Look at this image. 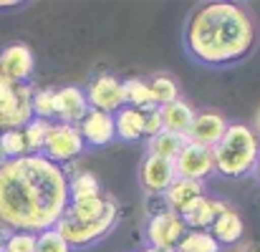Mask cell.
<instances>
[{
    "label": "cell",
    "instance_id": "2",
    "mask_svg": "<svg viewBox=\"0 0 260 252\" xmlns=\"http://www.w3.org/2000/svg\"><path fill=\"white\" fill-rule=\"evenodd\" d=\"M260 46L258 18L245 3H197L182 25V48L202 68H233Z\"/></svg>",
    "mask_w": 260,
    "mask_h": 252
},
{
    "label": "cell",
    "instance_id": "21",
    "mask_svg": "<svg viewBox=\"0 0 260 252\" xmlns=\"http://www.w3.org/2000/svg\"><path fill=\"white\" fill-rule=\"evenodd\" d=\"M99 194H104L101 179L93 171L81 169V171L69 174V199H86V197H99Z\"/></svg>",
    "mask_w": 260,
    "mask_h": 252
},
{
    "label": "cell",
    "instance_id": "4",
    "mask_svg": "<svg viewBox=\"0 0 260 252\" xmlns=\"http://www.w3.org/2000/svg\"><path fill=\"white\" fill-rule=\"evenodd\" d=\"M119 220H121V207H119V202L111 197L106 212H104L99 220L76 222V220H71V217L63 214V217L58 220V225H56V232L69 242L71 250H86V247L99 245L101 240H106V237L116 230Z\"/></svg>",
    "mask_w": 260,
    "mask_h": 252
},
{
    "label": "cell",
    "instance_id": "27",
    "mask_svg": "<svg viewBox=\"0 0 260 252\" xmlns=\"http://www.w3.org/2000/svg\"><path fill=\"white\" fill-rule=\"evenodd\" d=\"M48 129H51V121H43V119H36V116L20 129L28 154H41V149L46 144V136H48Z\"/></svg>",
    "mask_w": 260,
    "mask_h": 252
},
{
    "label": "cell",
    "instance_id": "34",
    "mask_svg": "<svg viewBox=\"0 0 260 252\" xmlns=\"http://www.w3.org/2000/svg\"><path fill=\"white\" fill-rule=\"evenodd\" d=\"M8 237H10V230H8L5 225H0V252L5 250V242H8Z\"/></svg>",
    "mask_w": 260,
    "mask_h": 252
},
{
    "label": "cell",
    "instance_id": "28",
    "mask_svg": "<svg viewBox=\"0 0 260 252\" xmlns=\"http://www.w3.org/2000/svg\"><path fill=\"white\" fill-rule=\"evenodd\" d=\"M0 152L3 157L10 162V159H20L28 154L25 149V139H23V131L20 129H8V131H0Z\"/></svg>",
    "mask_w": 260,
    "mask_h": 252
},
{
    "label": "cell",
    "instance_id": "14",
    "mask_svg": "<svg viewBox=\"0 0 260 252\" xmlns=\"http://www.w3.org/2000/svg\"><path fill=\"white\" fill-rule=\"evenodd\" d=\"M88 101L81 86H61L56 88V121L79 126V121L86 116Z\"/></svg>",
    "mask_w": 260,
    "mask_h": 252
},
{
    "label": "cell",
    "instance_id": "11",
    "mask_svg": "<svg viewBox=\"0 0 260 252\" xmlns=\"http://www.w3.org/2000/svg\"><path fill=\"white\" fill-rule=\"evenodd\" d=\"M228 119L225 114L215 111V109H200L194 111V119L184 134V139L189 144H197V147H207V149H215L217 141L222 139L225 129H228Z\"/></svg>",
    "mask_w": 260,
    "mask_h": 252
},
{
    "label": "cell",
    "instance_id": "13",
    "mask_svg": "<svg viewBox=\"0 0 260 252\" xmlns=\"http://www.w3.org/2000/svg\"><path fill=\"white\" fill-rule=\"evenodd\" d=\"M79 134L86 144V149H104L109 147L116 136H114V116L104 114V111H93L88 109L86 116L79 121Z\"/></svg>",
    "mask_w": 260,
    "mask_h": 252
},
{
    "label": "cell",
    "instance_id": "22",
    "mask_svg": "<svg viewBox=\"0 0 260 252\" xmlns=\"http://www.w3.org/2000/svg\"><path fill=\"white\" fill-rule=\"evenodd\" d=\"M121 88H124V106H132L139 111L154 106L152 88H149L147 79H126V81H121Z\"/></svg>",
    "mask_w": 260,
    "mask_h": 252
},
{
    "label": "cell",
    "instance_id": "9",
    "mask_svg": "<svg viewBox=\"0 0 260 252\" xmlns=\"http://www.w3.org/2000/svg\"><path fill=\"white\" fill-rule=\"evenodd\" d=\"M88 101V109L93 111H104V114H116L124 106V88H121V79L114 74H99L93 76L88 86L84 88Z\"/></svg>",
    "mask_w": 260,
    "mask_h": 252
},
{
    "label": "cell",
    "instance_id": "19",
    "mask_svg": "<svg viewBox=\"0 0 260 252\" xmlns=\"http://www.w3.org/2000/svg\"><path fill=\"white\" fill-rule=\"evenodd\" d=\"M159 114H162V126L165 131H172L177 136H184L192 119H194V109L184 101V98H177L167 106H159Z\"/></svg>",
    "mask_w": 260,
    "mask_h": 252
},
{
    "label": "cell",
    "instance_id": "38",
    "mask_svg": "<svg viewBox=\"0 0 260 252\" xmlns=\"http://www.w3.org/2000/svg\"><path fill=\"white\" fill-rule=\"evenodd\" d=\"M5 162H8V159H5V157H3V152H0V167H3Z\"/></svg>",
    "mask_w": 260,
    "mask_h": 252
},
{
    "label": "cell",
    "instance_id": "20",
    "mask_svg": "<svg viewBox=\"0 0 260 252\" xmlns=\"http://www.w3.org/2000/svg\"><path fill=\"white\" fill-rule=\"evenodd\" d=\"M109 199L106 194H99V197H86V199H69V207H66V217L76 220V222H91V220H99L106 207H109Z\"/></svg>",
    "mask_w": 260,
    "mask_h": 252
},
{
    "label": "cell",
    "instance_id": "10",
    "mask_svg": "<svg viewBox=\"0 0 260 252\" xmlns=\"http://www.w3.org/2000/svg\"><path fill=\"white\" fill-rule=\"evenodd\" d=\"M137 176H139V187L144 189L147 197H162L170 189V184L177 179V171H174V162L170 159L144 154V159L139 162V169H137Z\"/></svg>",
    "mask_w": 260,
    "mask_h": 252
},
{
    "label": "cell",
    "instance_id": "37",
    "mask_svg": "<svg viewBox=\"0 0 260 252\" xmlns=\"http://www.w3.org/2000/svg\"><path fill=\"white\" fill-rule=\"evenodd\" d=\"M253 174H255V179L260 182V157H258V164H255V171H253Z\"/></svg>",
    "mask_w": 260,
    "mask_h": 252
},
{
    "label": "cell",
    "instance_id": "15",
    "mask_svg": "<svg viewBox=\"0 0 260 252\" xmlns=\"http://www.w3.org/2000/svg\"><path fill=\"white\" fill-rule=\"evenodd\" d=\"M225 207H228L225 199L202 194V197H197L179 217H182V222H184L187 230H210L212 222H215V217H217Z\"/></svg>",
    "mask_w": 260,
    "mask_h": 252
},
{
    "label": "cell",
    "instance_id": "29",
    "mask_svg": "<svg viewBox=\"0 0 260 252\" xmlns=\"http://www.w3.org/2000/svg\"><path fill=\"white\" fill-rule=\"evenodd\" d=\"M36 252H74L69 247V242L53 230H43L36 235Z\"/></svg>",
    "mask_w": 260,
    "mask_h": 252
},
{
    "label": "cell",
    "instance_id": "24",
    "mask_svg": "<svg viewBox=\"0 0 260 252\" xmlns=\"http://www.w3.org/2000/svg\"><path fill=\"white\" fill-rule=\"evenodd\" d=\"M222 247L215 242L210 230H187L174 252H220Z\"/></svg>",
    "mask_w": 260,
    "mask_h": 252
},
{
    "label": "cell",
    "instance_id": "33",
    "mask_svg": "<svg viewBox=\"0 0 260 252\" xmlns=\"http://www.w3.org/2000/svg\"><path fill=\"white\" fill-rule=\"evenodd\" d=\"M233 252H260V245L258 242H240V245H235V250Z\"/></svg>",
    "mask_w": 260,
    "mask_h": 252
},
{
    "label": "cell",
    "instance_id": "5",
    "mask_svg": "<svg viewBox=\"0 0 260 252\" xmlns=\"http://www.w3.org/2000/svg\"><path fill=\"white\" fill-rule=\"evenodd\" d=\"M30 98H33V86L10 84L8 79L0 76V131L23 129L33 119Z\"/></svg>",
    "mask_w": 260,
    "mask_h": 252
},
{
    "label": "cell",
    "instance_id": "30",
    "mask_svg": "<svg viewBox=\"0 0 260 252\" xmlns=\"http://www.w3.org/2000/svg\"><path fill=\"white\" fill-rule=\"evenodd\" d=\"M3 252H36V235L33 232H10Z\"/></svg>",
    "mask_w": 260,
    "mask_h": 252
},
{
    "label": "cell",
    "instance_id": "31",
    "mask_svg": "<svg viewBox=\"0 0 260 252\" xmlns=\"http://www.w3.org/2000/svg\"><path fill=\"white\" fill-rule=\"evenodd\" d=\"M159 131H165L159 109H157V106L144 109V139H152V136H157Z\"/></svg>",
    "mask_w": 260,
    "mask_h": 252
},
{
    "label": "cell",
    "instance_id": "18",
    "mask_svg": "<svg viewBox=\"0 0 260 252\" xmlns=\"http://www.w3.org/2000/svg\"><path fill=\"white\" fill-rule=\"evenodd\" d=\"M114 136L119 141H139L144 139V111L121 106L114 114Z\"/></svg>",
    "mask_w": 260,
    "mask_h": 252
},
{
    "label": "cell",
    "instance_id": "26",
    "mask_svg": "<svg viewBox=\"0 0 260 252\" xmlns=\"http://www.w3.org/2000/svg\"><path fill=\"white\" fill-rule=\"evenodd\" d=\"M149 88H152V101H154L157 109L172 103L177 98H182V96H179V84L174 81L172 76H165V74L149 79Z\"/></svg>",
    "mask_w": 260,
    "mask_h": 252
},
{
    "label": "cell",
    "instance_id": "17",
    "mask_svg": "<svg viewBox=\"0 0 260 252\" xmlns=\"http://www.w3.org/2000/svg\"><path fill=\"white\" fill-rule=\"evenodd\" d=\"M205 194V182H194V179H182V176H177L172 184H170V189L162 194V202H165V207L170 209V212H177V214H182L197 197H202Z\"/></svg>",
    "mask_w": 260,
    "mask_h": 252
},
{
    "label": "cell",
    "instance_id": "32",
    "mask_svg": "<svg viewBox=\"0 0 260 252\" xmlns=\"http://www.w3.org/2000/svg\"><path fill=\"white\" fill-rule=\"evenodd\" d=\"M25 5L28 3H20V0H0V10H20Z\"/></svg>",
    "mask_w": 260,
    "mask_h": 252
},
{
    "label": "cell",
    "instance_id": "1",
    "mask_svg": "<svg viewBox=\"0 0 260 252\" xmlns=\"http://www.w3.org/2000/svg\"><path fill=\"white\" fill-rule=\"evenodd\" d=\"M69 207V171L43 154H25L0 167V225L10 232L53 230Z\"/></svg>",
    "mask_w": 260,
    "mask_h": 252
},
{
    "label": "cell",
    "instance_id": "36",
    "mask_svg": "<svg viewBox=\"0 0 260 252\" xmlns=\"http://www.w3.org/2000/svg\"><path fill=\"white\" fill-rule=\"evenodd\" d=\"M139 252H174V250H162V247H149V245H147V247H142Z\"/></svg>",
    "mask_w": 260,
    "mask_h": 252
},
{
    "label": "cell",
    "instance_id": "23",
    "mask_svg": "<svg viewBox=\"0 0 260 252\" xmlns=\"http://www.w3.org/2000/svg\"><path fill=\"white\" fill-rule=\"evenodd\" d=\"M184 136H177L172 131H159L157 136L147 139V154H154V157H162V159H170L174 162L179 149L184 147Z\"/></svg>",
    "mask_w": 260,
    "mask_h": 252
},
{
    "label": "cell",
    "instance_id": "8",
    "mask_svg": "<svg viewBox=\"0 0 260 252\" xmlns=\"http://www.w3.org/2000/svg\"><path fill=\"white\" fill-rule=\"evenodd\" d=\"M184 232H187V227H184L182 217L177 212H170V209L149 214L147 225H144L147 245L149 247H162V250H174L179 245V240L184 237Z\"/></svg>",
    "mask_w": 260,
    "mask_h": 252
},
{
    "label": "cell",
    "instance_id": "12",
    "mask_svg": "<svg viewBox=\"0 0 260 252\" xmlns=\"http://www.w3.org/2000/svg\"><path fill=\"white\" fill-rule=\"evenodd\" d=\"M174 171H177V176H182V179H194V182H205V179L215 176L212 149L184 141V147L179 149V154H177V159H174Z\"/></svg>",
    "mask_w": 260,
    "mask_h": 252
},
{
    "label": "cell",
    "instance_id": "6",
    "mask_svg": "<svg viewBox=\"0 0 260 252\" xmlns=\"http://www.w3.org/2000/svg\"><path fill=\"white\" fill-rule=\"evenodd\" d=\"M84 152H86V144H84V139H81V134H79L76 126H71V124H58V121L51 124L48 136H46V144H43V149H41V154H43L48 162H53V164H58V167H69V164L76 162Z\"/></svg>",
    "mask_w": 260,
    "mask_h": 252
},
{
    "label": "cell",
    "instance_id": "16",
    "mask_svg": "<svg viewBox=\"0 0 260 252\" xmlns=\"http://www.w3.org/2000/svg\"><path fill=\"white\" fill-rule=\"evenodd\" d=\"M210 235L215 237V242L220 247H235V245H240L243 242V235H245V222H243L240 212L228 204L215 217V222L210 227Z\"/></svg>",
    "mask_w": 260,
    "mask_h": 252
},
{
    "label": "cell",
    "instance_id": "25",
    "mask_svg": "<svg viewBox=\"0 0 260 252\" xmlns=\"http://www.w3.org/2000/svg\"><path fill=\"white\" fill-rule=\"evenodd\" d=\"M30 111L36 119L43 121H56V88L53 86H43V88H33V98H30Z\"/></svg>",
    "mask_w": 260,
    "mask_h": 252
},
{
    "label": "cell",
    "instance_id": "35",
    "mask_svg": "<svg viewBox=\"0 0 260 252\" xmlns=\"http://www.w3.org/2000/svg\"><path fill=\"white\" fill-rule=\"evenodd\" d=\"M253 131H255V136L260 139V106H258V111H255V126H253Z\"/></svg>",
    "mask_w": 260,
    "mask_h": 252
},
{
    "label": "cell",
    "instance_id": "7",
    "mask_svg": "<svg viewBox=\"0 0 260 252\" xmlns=\"http://www.w3.org/2000/svg\"><path fill=\"white\" fill-rule=\"evenodd\" d=\"M33 74H36V53L28 43L13 41L0 48V76L3 79L18 86H33Z\"/></svg>",
    "mask_w": 260,
    "mask_h": 252
},
{
    "label": "cell",
    "instance_id": "3",
    "mask_svg": "<svg viewBox=\"0 0 260 252\" xmlns=\"http://www.w3.org/2000/svg\"><path fill=\"white\" fill-rule=\"evenodd\" d=\"M260 157V139L255 136L253 126L245 121H230L222 139L212 149L215 176L220 179H248L253 176Z\"/></svg>",
    "mask_w": 260,
    "mask_h": 252
}]
</instances>
